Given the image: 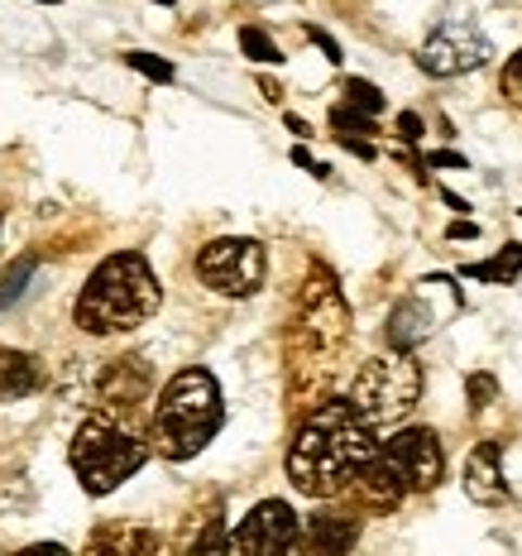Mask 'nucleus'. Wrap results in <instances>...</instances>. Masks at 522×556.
I'll list each match as a JSON object with an SVG mask.
<instances>
[{
    "instance_id": "nucleus-21",
    "label": "nucleus",
    "mask_w": 522,
    "mask_h": 556,
    "mask_svg": "<svg viewBox=\"0 0 522 556\" xmlns=\"http://www.w3.org/2000/svg\"><path fill=\"white\" fill-rule=\"evenodd\" d=\"M0 508H5V514L29 508V480L25 475H0Z\"/></svg>"
},
{
    "instance_id": "nucleus-8",
    "label": "nucleus",
    "mask_w": 522,
    "mask_h": 556,
    "mask_svg": "<svg viewBox=\"0 0 522 556\" xmlns=\"http://www.w3.org/2000/svg\"><path fill=\"white\" fill-rule=\"evenodd\" d=\"M484 58H489V39H484L470 20H446V25L422 43L417 63L432 77H460V73H474Z\"/></svg>"
},
{
    "instance_id": "nucleus-2",
    "label": "nucleus",
    "mask_w": 522,
    "mask_h": 556,
    "mask_svg": "<svg viewBox=\"0 0 522 556\" xmlns=\"http://www.w3.org/2000/svg\"><path fill=\"white\" fill-rule=\"evenodd\" d=\"M345 341H351V307L331 269H311L303 283V307H297L288 355H293V393L297 399H327L335 369H341Z\"/></svg>"
},
{
    "instance_id": "nucleus-6",
    "label": "nucleus",
    "mask_w": 522,
    "mask_h": 556,
    "mask_svg": "<svg viewBox=\"0 0 522 556\" xmlns=\"http://www.w3.org/2000/svg\"><path fill=\"white\" fill-rule=\"evenodd\" d=\"M422 399V369L408 351H393V355H374V361L359 365L355 384H351V403L355 413L374 427L379 437L398 432V422L417 408Z\"/></svg>"
},
{
    "instance_id": "nucleus-25",
    "label": "nucleus",
    "mask_w": 522,
    "mask_h": 556,
    "mask_svg": "<svg viewBox=\"0 0 522 556\" xmlns=\"http://www.w3.org/2000/svg\"><path fill=\"white\" fill-rule=\"evenodd\" d=\"M398 130H403V139H422V121H417L412 111H403L398 115Z\"/></svg>"
},
{
    "instance_id": "nucleus-18",
    "label": "nucleus",
    "mask_w": 522,
    "mask_h": 556,
    "mask_svg": "<svg viewBox=\"0 0 522 556\" xmlns=\"http://www.w3.org/2000/svg\"><path fill=\"white\" fill-rule=\"evenodd\" d=\"M34 269H39V260H34V254L15 260V269H10V274H5V283H0V307H10L20 293H25V283L34 278Z\"/></svg>"
},
{
    "instance_id": "nucleus-12",
    "label": "nucleus",
    "mask_w": 522,
    "mask_h": 556,
    "mask_svg": "<svg viewBox=\"0 0 522 556\" xmlns=\"http://www.w3.org/2000/svg\"><path fill=\"white\" fill-rule=\"evenodd\" d=\"M144 399H149V369L139 365V361H111L106 375H101L97 403L135 413V403H144Z\"/></svg>"
},
{
    "instance_id": "nucleus-20",
    "label": "nucleus",
    "mask_w": 522,
    "mask_h": 556,
    "mask_svg": "<svg viewBox=\"0 0 522 556\" xmlns=\"http://www.w3.org/2000/svg\"><path fill=\"white\" fill-rule=\"evenodd\" d=\"M345 101H351L355 111H365V115H379V111H384V97H379V87H374V83H359V77H351V83H345Z\"/></svg>"
},
{
    "instance_id": "nucleus-5",
    "label": "nucleus",
    "mask_w": 522,
    "mask_h": 556,
    "mask_svg": "<svg viewBox=\"0 0 522 556\" xmlns=\"http://www.w3.org/2000/svg\"><path fill=\"white\" fill-rule=\"evenodd\" d=\"M226 408H220V384L212 379V369H178L164 384L149 417V437L154 451L168 460H192L196 451H206V442L220 432Z\"/></svg>"
},
{
    "instance_id": "nucleus-13",
    "label": "nucleus",
    "mask_w": 522,
    "mask_h": 556,
    "mask_svg": "<svg viewBox=\"0 0 522 556\" xmlns=\"http://www.w3.org/2000/svg\"><path fill=\"white\" fill-rule=\"evenodd\" d=\"M43 389V365L29 351H0V403H20Z\"/></svg>"
},
{
    "instance_id": "nucleus-24",
    "label": "nucleus",
    "mask_w": 522,
    "mask_h": 556,
    "mask_svg": "<svg viewBox=\"0 0 522 556\" xmlns=\"http://www.w3.org/2000/svg\"><path fill=\"white\" fill-rule=\"evenodd\" d=\"M470 399H480L474 408H484V399H494V379L489 375H474L470 379Z\"/></svg>"
},
{
    "instance_id": "nucleus-11",
    "label": "nucleus",
    "mask_w": 522,
    "mask_h": 556,
    "mask_svg": "<svg viewBox=\"0 0 522 556\" xmlns=\"http://www.w3.org/2000/svg\"><path fill=\"white\" fill-rule=\"evenodd\" d=\"M466 494L474 504L494 508L508 500V480H504V451H498V442H480L470 451L466 460Z\"/></svg>"
},
{
    "instance_id": "nucleus-27",
    "label": "nucleus",
    "mask_w": 522,
    "mask_h": 556,
    "mask_svg": "<svg viewBox=\"0 0 522 556\" xmlns=\"http://www.w3.org/2000/svg\"><path fill=\"white\" fill-rule=\"evenodd\" d=\"M43 5H53V0H43Z\"/></svg>"
},
{
    "instance_id": "nucleus-14",
    "label": "nucleus",
    "mask_w": 522,
    "mask_h": 556,
    "mask_svg": "<svg viewBox=\"0 0 522 556\" xmlns=\"http://www.w3.org/2000/svg\"><path fill=\"white\" fill-rule=\"evenodd\" d=\"M432 327H436L432 307H426L422 298H408V303H398V307H393V317H389L384 336H389V345H393V351H412L417 341H426V336H432Z\"/></svg>"
},
{
    "instance_id": "nucleus-9",
    "label": "nucleus",
    "mask_w": 522,
    "mask_h": 556,
    "mask_svg": "<svg viewBox=\"0 0 522 556\" xmlns=\"http://www.w3.org/2000/svg\"><path fill=\"white\" fill-rule=\"evenodd\" d=\"M384 451L393 456V466L408 475L412 494L417 490H436L441 475H446V451H441V437L432 427H403V432H393Z\"/></svg>"
},
{
    "instance_id": "nucleus-1",
    "label": "nucleus",
    "mask_w": 522,
    "mask_h": 556,
    "mask_svg": "<svg viewBox=\"0 0 522 556\" xmlns=\"http://www.w3.org/2000/svg\"><path fill=\"white\" fill-rule=\"evenodd\" d=\"M379 451V432L355 413L351 399H327L297 427L288 446V480L307 500H335L359 480L365 460Z\"/></svg>"
},
{
    "instance_id": "nucleus-4",
    "label": "nucleus",
    "mask_w": 522,
    "mask_h": 556,
    "mask_svg": "<svg viewBox=\"0 0 522 556\" xmlns=\"http://www.w3.org/2000/svg\"><path fill=\"white\" fill-rule=\"evenodd\" d=\"M149 446L154 437H144L135 427V417L125 408H106L97 403L73 432V446H67V460H73V475L87 494H111L120 490L130 475L149 460Z\"/></svg>"
},
{
    "instance_id": "nucleus-22",
    "label": "nucleus",
    "mask_w": 522,
    "mask_h": 556,
    "mask_svg": "<svg viewBox=\"0 0 522 556\" xmlns=\"http://www.w3.org/2000/svg\"><path fill=\"white\" fill-rule=\"evenodd\" d=\"M125 63H130L135 73L154 77V83H173V63H164V58H154V53H125Z\"/></svg>"
},
{
    "instance_id": "nucleus-26",
    "label": "nucleus",
    "mask_w": 522,
    "mask_h": 556,
    "mask_svg": "<svg viewBox=\"0 0 522 556\" xmlns=\"http://www.w3.org/2000/svg\"><path fill=\"white\" fill-rule=\"evenodd\" d=\"M158 5H173V0H158Z\"/></svg>"
},
{
    "instance_id": "nucleus-3",
    "label": "nucleus",
    "mask_w": 522,
    "mask_h": 556,
    "mask_svg": "<svg viewBox=\"0 0 522 556\" xmlns=\"http://www.w3.org/2000/svg\"><path fill=\"white\" fill-rule=\"evenodd\" d=\"M158 303H164V288H158V274L149 269V260L139 250H120L91 269L73 303V321L87 336H125L144 327Z\"/></svg>"
},
{
    "instance_id": "nucleus-15",
    "label": "nucleus",
    "mask_w": 522,
    "mask_h": 556,
    "mask_svg": "<svg viewBox=\"0 0 522 556\" xmlns=\"http://www.w3.org/2000/svg\"><path fill=\"white\" fill-rule=\"evenodd\" d=\"M355 538H359L355 518H317L311 532H307V542H311V547H321V552H345Z\"/></svg>"
},
{
    "instance_id": "nucleus-16",
    "label": "nucleus",
    "mask_w": 522,
    "mask_h": 556,
    "mask_svg": "<svg viewBox=\"0 0 522 556\" xmlns=\"http://www.w3.org/2000/svg\"><path fill=\"white\" fill-rule=\"evenodd\" d=\"M522 269V245H508L504 254H494V260H484V264H470V278H484V283H508V278H518Z\"/></svg>"
},
{
    "instance_id": "nucleus-10",
    "label": "nucleus",
    "mask_w": 522,
    "mask_h": 556,
    "mask_svg": "<svg viewBox=\"0 0 522 556\" xmlns=\"http://www.w3.org/2000/svg\"><path fill=\"white\" fill-rule=\"evenodd\" d=\"M297 542V514L283 500H264L230 532V552H283Z\"/></svg>"
},
{
    "instance_id": "nucleus-7",
    "label": "nucleus",
    "mask_w": 522,
    "mask_h": 556,
    "mask_svg": "<svg viewBox=\"0 0 522 556\" xmlns=\"http://www.w3.org/2000/svg\"><path fill=\"white\" fill-rule=\"evenodd\" d=\"M264 274H269V260H264L259 240L250 236L212 240L196 254V278L220 298H254L264 288Z\"/></svg>"
},
{
    "instance_id": "nucleus-23",
    "label": "nucleus",
    "mask_w": 522,
    "mask_h": 556,
    "mask_svg": "<svg viewBox=\"0 0 522 556\" xmlns=\"http://www.w3.org/2000/svg\"><path fill=\"white\" fill-rule=\"evenodd\" d=\"M504 97L513 101V106H522V49L508 58V67H504Z\"/></svg>"
},
{
    "instance_id": "nucleus-19",
    "label": "nucleus",
    "mask_w": 522,
    "mask_h": 556,
    "mask_svg": "<svg viewBox=\"0 0 522 556\" xmlns=\"http://www.w3.org/2000/svg\"><path fill=\"white\" fill-rule=\"evenodd\" d=\"M240 49H245V53L254 58V63H278V58H283V53L273 49V39H269V34H264V29H254V25L240 29Z\"/></svg>"
},
{
    "instance_id": "nucleus-17",
    "label": "nucleus",
    "mask_w": 522,
    "mask_h": 556,
    "mask_svg": "<svg viewBox=\"0 0 522 556\" xmlns=\"http://www.w3.org/2000/svg\"><path fill=\"white\" fill-rule=\"evenodd\" d=\"M91 547H120V552H149L158 547L154 532H97L91 538Z\"/></svg>"
}]
</instances>
